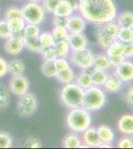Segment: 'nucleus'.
Here are the masks:
<instances>
[{"mask_svg": "<svg viewBox=\"0 0 133 149\" xmlns=\"http://www.w3.org/2000/svg\"><path fill=\"white\" fill-rule=\"evenodd\" d=\"M78 10L84 20L98 26L113 21L117 15L113 0H81Z\"/></svg>", "mask_w": 133, "mask_h": 149, "instance_id": "f257e3e1", "label": "nucleus"}, {"mask_svg": "<svg viewBox=\"0 0 133 149\" xmlns=\"http://www.w3.org/2000/svg\"><path fill=\"white\" fill-rule=\"evenodd\" d=\"M91 117L89 111L84 107L72 109L67 116V124L72 131L84 132L91 126Z\"/></svg>", "mask_w": 133, "mask_h": 149, "instance_id": "f03ea898", "label": "nucleus"}, {"mask_svg": "<svg viewBox=\"0 0 133 149\" xmlns=\"http://www.w3.org/2000/svg\"><path fill=\"white\" fill-rule=\"evenodd\" d=\"M105 93L97 86H91L84 91L81 107L88 111H95L105 104Z\"/></svg>", "mask_w": 133, "mask_h": 149, "instance_id": "7ed1b4c3", "label": "nucleus"}, {"mask_svg": "<svg viewBox=\"0 0 133 149\" xmlns=\"http://www.w3.org/2000/svg\"><path fill=\"white\" fill-rule=\"evenodd\" d=\"M84 90L77 84H67L62 88L61 100L63 103L69 109H76L81 107Z\"/></svg>", "mask_w": 133, "mask_h": 149, "instance_id": "20e7f679", "label": "nucleus"}, {"mask_svg": "<svg viewBox=\"0 0 133 149\" xmlns=\"http://www.w3.org/2000/svg\"><path fill=\"white\" fill-rule=\"evenodd\" d=\"M21 11H22L23 19L26 23L39 25L45 19L44 7H42L37 2H29L25 4Z\"/></svg>", "mask_w": 133, "mask_h": 149, "instance_id": "39448f33", "label": "nucleus"}, {"mask_svg": "<svg viewBox=\"0 0 133 149\" xmlns=\"http://www.w3.org/2000/svg\"><path fill=\"white\" fill-rule=\"evenodd\" d=\"M69 56L70 61H71L72 65H75V66L79 67V68L83 70L89 69L93 66L94 55L88 48H83V49L79 50H72L71 54H69Z\"/></svg>", "mask_w": 133, "mask_h": 149, "instance_id": "423d86ee", "label": "nucleus"}, {"mask_svg": "<svg viewBox=\"0 0 133 149\" xmlns=\"http://www.w3.org/2000/svg\"><path fill=\"white\" fill-rule=\"evenodd\" d=\"M38 107V100L33 93H26L20 95L17 102V110L18 113L23 117H29L36 112Z\"/></svg>", "mask_w": 133, "mask_h": 149, "instance_id": "0eeeda50", "label": "nucleus"}, {"mask_svg": "<svg viewBox=\"0 0 133 149\" xmlns=\"http://www.w3.org/2000/svg\"><path fill=\"white\" fill-rule=\"evenodd\" d=\"M9 90L12 93L16 95H22L26 93L29 90V81L26 77L19 74V76H13L9 81Z\"/></svg>", "mask_w": 133, "mask_h": 149, "instance_id": "6e6552de", "label": "nucleus"}, {"mask_svg": "<svg viewBox=\"0 0 133 149\" xmlns=\"http://www.w3.org/2000/svg\"><path fill=\"white\" fill-rule=\"evenodd\" d=\"M25 47L24 45V38L19 37H13L11 36L8 38L4 44V50L8 55L11 56H16L22 52L23 48Z\"/></svg>", "mask_w": 133, "mask_h": 149, "instance_id": "1a4fd4ad", "label": "nucleus"}, {"mask_svg": "<svg viewBox=\"0 0 133 149\" xmlns=\"http://www.w3.org/2000/svg\"><path fill=\"white\" fill-rule=\"evenodd\" d=\"M115 74L121 81H133V63L130 61H124L116 67Z\"/></svg>", "mask_w": 133, "mask_h": 149, "instance_id": "9d476101", "label": "nucleus"}, {"mask_svg": "<svg viewBox=\"0 0 133 149\" xmlns=\"http://www.w3.org/2000/svg\"><path fill=\"white\" fill-rule=\"evenodd\" d=\"M86 20L79 15H71L68 17L67 30L69 33H81L86 29Z\"/></svg>", "mask_w": 133, "mask_h": 149, "instance_id": "9b49d317", "label": "nucleus"}, {"mask_svg": "<svg viewBox=\"0 0 133 149\" xmlns=\"http://www.w3.org/2000/svg\"><path fill=\"white\" fill-rule=\"evenodd\" d=\"M67 41L69 42L71 50L83 49L88 46V39L81 33H70Z\"/></svg>", "mask_w": 133, "mask_h": 149, "instance_id": "f8f14e48", "label": "nucleus"}, {"mask_svg": "<svg viewBox=\"0 0 133 149\" xmlns=\"http://www.w3.org/2000/svg\"><path fill=\"white\" fill-rule=\"evenodd\" d=\"M84 141L88 147H100L101 141L98 137L96 128L89 126L86 130L84 131Z\"/></svg>", "mask_w": 133, "mask_h": 149, "instance_id": "ddd939ff", "label": "nucleus"}, {"mask_svg": "<svg viewBox=\"0 0 133 149\" xmlns=\"http://www.w3.org/2000/svg\"><path fill=\"white\" fill-rule=\"evenodd\" d=\"M118 130L125 135H133V115L124 114L119 118L117 123Z\"/></svg>", "mask_w": 133, "mask_h": 149, "instance_id": "4468645a", "label": "nucleus"}, {"mask_svg": "<svg viewBox=\"0 0 133 149\" xmlns=\"http://www.w3.org/2000/svg\"><path fill=\"white\" fill-rule=\"evenodd\" d=\"M97 134L101 143H112L114 140V133L112 129L107 125H100L97 129Z\"/></svg>", "mask_w": 133, "mask_h": 149, "instance_id": "2eb2a0df", "label": "nucleus"}, {"mask_svg": "<svg viewBox=\"0 0 133 149\" xmlns=\"http://www.w3.org/2000/svg\"><path fill=\"white\" fill-rule=\"evenodd\" d=\"M124 50H125V44L120 41L115 40L113 43L108 46L106 49V56L107 57H118V56H123L124 55Z\"/></svg>", "mask_w": 133, "mask_h": 149, "instance_id": "dca6fc26", "label": "nucleus"}, {"mask_svg": "<svg viewBox=\"0 0 133 149\" xmlns=\"http://www.w3.org/2000/svg\"><path fill=\"white\" fill-rule=\"evenodd\" d=\"M104 88L106 91L110 93H117L118 91L121 88V80L116 76V74H111V76L108 77L106 79L105 83H104Z\"/></svg>", "mask_w": 133, "mask_h": 149, "instance_id": "f3484780", "label": "nucleus"}, {"mask_svg": "<svg viewBox=\"0 0 133 149\" xmlns=\"http://www.w3.org/2000/svg\"><path fill=\"white\" fill-rule=\"evenodd\" d=\"M96 38H97V43H98V45H100V47L104 50L107 49L111 43H113L116 40L108 34H106L104 31L101 29L100 26V28H98L97 32H96Z\"/></svg>", "mask_w": 133, "mask_h": 149, "instance_id": "a211bd4d", "label": "nucleus"}, {"mask_svg": "<svg viewBox=\"0 0 133 149\" xmlns=\"http://www.w3.org/2000/svg\"><path fill=\"white\" fill-rule=\"evenodd\" d=\"M72 12H74V9L72 8L71 5L67 3L65 0H62L56 7L53 14L55 16H61V17H70L71 15H72Z\"/></svg>", "mask_w": 133, "mask_h": 149, "instance_id": "6ab92c4d", "label": "nucleus"}, {"mask_svg": "<svg viewBox=\"0 0 133 149\" xmlns=\"http://www.w3.org/2000/svg\"><path fill=\"white\" fill-rule=\"evenodd\" d=\"M24 45L28 50L35 53H41L44 49L41 45L39 37H24Z\"/></svg>", "mask_w": 133, "mask_h": 149, "instance_id": "aec40b11", "label": "nucleus"}, {"mask_svg": "<svg viewBox=\"0 0 133 149\" xmlns=\"http://www.w3.org/2000/svg\"><path fill=\"white\" fill-rule=\"evenodd\" d=\"M117 24L120 28L133 27V13L130 11H124L117 17Z\"/></svg>", "mask_w": 133, "mask_h": 149, "instance_id": "412c9836", "label": "nucleus"}, {"mask_svg": "<svg viewBox=\"0 0 133 149\" xmlns=\"http://www.w3.org/2000/svg\"><path fill=\"white\" fill-rule=\"evenodd\" d=\"M93 66L94 67V69L102 70V71H106V70H108L111 67L108 57L106 55H102V54L94 56Z\"/></svg>", "mask_w": 133, "mask_h": 149, "instance_id": "4be33fe9", "label": "nucleus"}, {"mask_svg": "<svg viewBox=\"0 0 133 149\" xmlns=\"http://www.w3.org/2000/svg\"><path fill=\"white\" fill-rule=\"evenodd\" d=\"M63 146L66 148H81L83 145H81V141L79 136L77 134L71 133L65 137L63 141Z\"/></svg>", "mask_w": 133, "mask_h": 149, "instance_id": "5701e85b", "label": "nucleus"}, {"mask_svg": "<svg viewBox=\"0 0 133 149\" xmlns=\"http://www.w3.org/2000/svg\"><path fill=\"white\" fill-rule=\"evenodd\" d=\"M56 79H57L60 83L64 84V85H67V84L72 83V81L75 80V73H74V71H72V69H71V67H70V68L67 70L58 72L57 76H56Z\"/></svg>", "mask_w": 133, "mask_h": 149, "instance_id": "b1692460", "label": "nucleus"}, {"mask_svg": "<svg viewBox=\"0 0 133 149\" xmlns=\"http://www.w3.org/2000/svg\"><path fill=\"white\" fill-rule=\"evenodd\" d=\"M77 85L81 86L84 90L91 88V86H93V80H91V73L86 71H84L83 73H81L79 74V77L77 78Z\"/></svg>", "mask_w": 133, "mask_h": 149, "instance_id": "393cba45", "label": "nucleus"}, {"mask_svg": "<svg viewBox=\"0 0 133 149\" xmlns=\"http://www.w3.org/2000/svg\"><path fill=\"white\" fill-rule=\"evenodd\" d=\"M56 51L58 53V56L61 58H67L69 56L70 51H71V48H70L69 42L67 40H61L57 41L54 45Z\"/></svg>", "mask_w": 133, "mask_h": 149, "instance_id": "a878e982", "label": "nucleus"}, {"mask_svg": "<svg viewBox=\"0 0 133 149\" xmlns=\"http://www.w3.org/2000/svg\"><path fill=\"white\" fill-rule=\"evenodd\" d=\"M24 71H25V65L20 60H13L8 63V73L12 74L13 76L22 74Z\"/></svg>", "mask_w": 133, "mask_h": 149, "instance_id": "bb28decb", "label": "nucleus"}, {"mask_svg": "<svg viewBox=\"0 0 133 149\" xmlns=\"http://www.w3.org/2000/svg\"><path fill=\"white\" fill-rule=\"evenodd\" d=\"M91 80H93V84L94 86H103L107 79V74H105V71L102 70H97L94 69L93 72L91 73Z\"/></svg>", "mask_w": 133, "mask_h": 149, "instance_id": "cd10ccee", "label": "nucleus"}, {"mask_svg": "<svg viewBox=\"0 0 133 149\" xmlns=\"http://www.w3.org/2000/svg\"><path fill=\"white\" fill-rule=\"evenodd\" d=\"M6 21L8 23L9 28H10L12 33L22 32L24 27L26 26V22L23 18H13V19H8Z\"/></svg>", "mask_w": 133, "mask_h": 149, "instance_id": "c85d7f7f", "label": "nucleus"}, {"mask_svg": "<svg viewBox=\"0 0 133 149\" xmlns=\"http://www.w3.org/2000/svg\"><path fill=\"white\" fill-rule=\"evenodd\" d=\"M41 71H42L44 76L49 77V78H56L58 74L54 62L51 61H44V63L42 64V67H41Z\"/></svg>", "mask_w": 133, "mask_h": 149, "instance_id": "c756f323", "label": "nucleus"}, {"mask_svg": "<svg viewBox=\"0 0 133 149\" xmlns=\"http://www.w3.org/2000/svg\"><path fill=\"white\" fill-rule=\"evenodd\" d=\"M101 29L109 36H111L112 38L116 39L117 38V34H118V31H119V26H118L117 23H115L114 21H110V22H107L103 25H100Z\"/></svg>", "mask_w": 133, "mask_h": 149, "instance_id": "7c9ffc66", "label": "nucleus"}, {"mask_svg": "<svg viewBox=\"0 0 133 149\" xmlns=\"http://www.w3.org/2000/svg\"><path fill=\"white\" fill-rule=\"evenodd\" d=\"M116 39L119 40L120 42L124 43V44L133 42V34L131 28H119Z\"/></svg>", "mask_w": 133, "mask_h": 149, "instance_id": "2f4dec72", "label": "nucleus"}, {"mask_svg": "<svg viewBox=\"0 0 133 149\" xmlns=\"http://www.w3.org/2000/svg\"><path fill=\"white\" fill-rule=\"evenodd\" d=\"M38 37H39V40L43 48L53 47L56 43L54 36L50 32H44V33H42V34H40Z\"/></svg>", "mask_w": 133, "mask_h": 149, "instance_id": "473e14b6", "label": "nucleus"}, {"mask_svg": "<svg viewBox=\"0 0 133 149\" xmlns=\"http://www.w3.org/2000/svg\"><path fill=\"white\" fill-rule=\"evenodd\" d=\"M24 37H38L40 35V28L35 24H27L23 29Z\"/></svg>", "mask_w": 133, "mask_h": 149, "instance_id": "72a5a7b5", "label": "nucleus"}, {"mask_svg": "<svg viewBox=\"0 0 133 149\" xmlns=\"http://www.w3.org/2000/svg\"><path fill=\"white\" fill-rule=\"evenodd\" d=\"M42 56L44 57L45 61H51V62H54L58 57V53L56 51L55 47H48V48H44L41 52Z\"/></svg>", "mask_w": 133, "mask_h": 149, "instance_id": "f704fd0d", "label": "nucleus"}, {"mask_svg": "<svg viewBox=\"0 0 133 149\" xmlns=\"http://www.w3.org/2000/svg\"><path fill=\"white\" fill-rule=\"evenodd\" d=\"M9 103L8 91L4 86L0 85V111L5 109Z\"/></svg>", "mask_w": 133, "mask_h": 149, "instance_id": "c9c22d12", "label": "nucleus"}, {"mask_svg": "<svg viewBox=\"0 0 133 149\" xmlns=\"http://www.w3.org/2000/svg\"><path fill=\"white\" fill-rule=\"evenodd\" d=\"M52 34L54 36L56 42H57V41H61V40H67L70 33H69V31L67 30V28L55 27L52 32Z\"/></svg>", "mask_w": 133, "mask_h": 149, "instance_id": "e433bc0d", "label": "nucleus"}, {"mask_svg": "<svg viewBox=\"0 0 133 149\" xmlns=\"http://www.w3.org/2000/svg\"><path fill=\"white\" fill-rule=\"evenodd\" d=\"M12 35V32L9 28V25L6 20L0 21V38L2 39H8Z\"/></svg>", "mask_w": 133, "mask_h": 149, "instance_id": "4c0bfd02", "label": "nucleus"}, {"mask_svg": "<svg viewBox=\"0 0 133 149\" xmlns=\"http://www.w3.org/2000/svg\"><path fill=\"white\" fill-rule=\"evenodd\" d=\"M12 147V137L6 132H0V148Z\"/></svg>", "mask_w": 133, "mask_h": 149, "instance_id": "58836bf2", "label": "nucleus"}, {"mask_svg": "<svg viewBox=\"0 0 133 149\" xmlns=\"http://www.w3.org/2000/svg\"><path fill=\"white\" fill-rule=\"evenodd\" d=\"M5 18L6 20L13 18H23L22 11H21V9L17 8V7H10V8L7 9L5 13Z\"/></svg>", "mask_w": 133, "mask_h": 149, "instance_id": "ea45409f", "label": "nucleus"}, {"mask_svg": "<svg viewBox=\"0 0 133 149\" xmlns=\"http://www.w3.org/2000/svg\"><path fill=\"white\" fill-rule=\"evenodd\" d=\"M54 64H55L56 69H57L58 72L64 71V70H67V69L70 68V64H69V62L66 60V58L58 57L57 59L54 61Z\"/></svg>", "mask_w": 133, "mask_h": 149, "instance_id": "a19ab883", "label": "nucleus"}, {"mask_svg": "<svg viewBox=\"0 0 133 149\" xmlns=\"http://www.w3.org/2000/svg\"><path fill=\"white\" fill-rule=\"evenodd\" d=\"M44 1V9L50 13H53L55 11L56 7L62 0H43Z\"/></svg>", "mask_w": 133, "mask_h": 149, "instance_id": "79ce46f5", "label": "nucleus"}, {"mask_svg": "<svg viewBox=\"0 0 133 149\" xmlns=\"http://www.w3.org/2000/svg\"><path fill=\"white\" fill-rule=\"evenodd\" d=\"M117 147H119V148H133V140L129 137H123L118 141Z\"/></svg>", "mask_w": 133, "mask_h": 149, "instance_id": "37998d69", "label": "nucleus"}, {"mask_svg": "<svg viewBox=\"0 0 133 149\" xmlns=\"http://www.w3.org/2000/svg\"><path fill=\"white\" fill-rule=\"evenodd\" d=\"M68 17H61V16H55L54 26L55 27H64L67 28Z\"/></svg>", "mask_w": 133, "mask_h": 149, "instance_id": "c03bdc74", "label": "nucleus"}, {"mask_svg": "<svg viewBox=\"0 0 133 149\" xmlns=\"http://www.w3.org/2000/svg\"><path fill=\"white\" fill-rule=\"evenodd\" d=\"M26 146L30 148H40L42 147V143H41L39 139L35 137H31L26 141Z\"/></svg>", "mask_w": 133, "mask_h": 149, "instance_id": "a18cd8bd", "label": "nucleus"}, {"mask_svg": "<svg viewBox=\"0 0 133 149\" xmlns=\"http://www.w3.org/2000/svg\"><path fill=\"white\" fill-rule=\"evenodd\" d=\"M108 59H109L110 66H111V67H114V68H116V67L119 66V65L121 64L122 62H124V61H125V58H124V56L108 57Z\"/></svg>", "mask_w": 133, "mask_h": 149, "instance_id": "49530a36", "label": "nucleus"}, {"mask_svg": "<svg viewBox=\"0 0 133 149\" xmlns=\"http://www.w3.org/2000/svg\"><path fill=\"white\" fill-rule=\"evenodd\" d=\"M8 74V63L0 57V78Z\"/></svg>", "mask_w": 133, "mask_h": 149, "instance_id": "de8ad7c7", "label": "nucleus"}, {"mask_svg": "<svg viewBox=\"0 0 133 149\" xmlns=\"http://www.w3.org/2000/svg\"><path fill=\"white\" fill-rule=\"evenodd\" d=\"M124 58H133V42L125 44L124 50Z\"/></svg>", "mask_w": 133, "mask_h": 149, "instance_id": "09e8293b", "label": "nucleus"}, {"mask_svg": "<svg viewBox=\"0 0 133 149\" xmlns=\"http://www.w3.org/2000/svg\"><path fill=\"white\" fill-rule=\"evenodd\" d=\"M125 100L128 103L133 105V85L128 88L126 93H125Z\"/></svg>", "mask_w": 133, "mask_h": 149, "instance_id": "8fccbe9b", "label": "nucleus"}, {"mask_svg": "<svg viewBox=\"0 0 133 149\" xmlns=\"http://www.w3.org/2000/svg\"><path fill=\"white\" fill-rule=\"evenodd\" d=\"M65 1L71 5L72 8L74 9V11L78 10L79 6V3H81V0H65Z\"/></svg>", "mask_w": 133, "mask_h": 149, "instance_id": "3c124183", "label": "nucleus"}, {"mask_svg": "<svg viewBox=\"0 0 133 149\" xmlns=\"http://www.w3.org/2000/svg\"><path fill=\"white\" fill-rule=\"evenodd\" d=\"M30 2H40V1H43V0H29Z\"/></svg>", "mask_w": 133, "mask_h": 149, "instance_id": "603ef678", "label": "nucleus"}, {"mask_svg": "<svg viewBox=\"0 0 133 149\" xmlns=\"http://www.w3.org/2000/svg\"><path fill=\"white\" fill-rule=\"evenodd\" d=\"M131 30H132V34H133V27L131 28Z\"/></svg>", "mask_w": 133, "mask_h": 149, "instance_id": "864d4df0", "label": "nucleus"}]
</instances>
